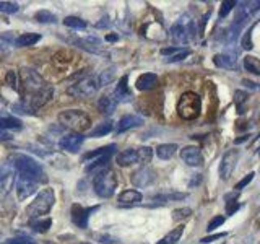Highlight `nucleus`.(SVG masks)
Masks as SVG:
<instances>
[{
	"mask_svg": "<svg viewBox=\"0 0 260 244\" xmlns=\"http://www.w3.org/2000/svg\"><path fill=\"white\" fill-rule=\"evenodd\" d=\"M10 161L13 163V166L18 169V173L23 177L32 179V181H36L38 184L47 181V177L44 174L43 168H41V165L36 160H32L31 157H28V155L15 153L10 157Z\"/></svg>",
	"mask_w": 260,
	"mask_h": 244,
	"instance_id": "nucleus-1",
	"label": "nucleus"
},
{
	"mask_svg": "<svg viewBox=\"0 0 260 244\" xmlns=\"http://www.w3.org/2000/svg\"><path fill=\"white\" fill-rule=\"evenodd\" d=\"M59 122L62 127H67L73 130L75 134L85 132V130L91 127V117H89L85 111H80V109L62 111L59 114Z\"/></svg>",
	"mask_w": 260,
	"mask_h": 244,
	"instance_id": "nucleus-2",
	"label": "nucleus"
},
{
	"mask_svg": "<svg viewBox=\"0 0 260 244\" xmlns=\"http://www.w3.org/2000/svg\"><path fill=\"white\" fill-rule=\"evenodd\" d=\"M202 112V100L197 93L187 92L181 96L177 103V114L184 120H193L200 116Z\"/></svg>",
	"mask_w": 260,
	"mask_h": 244,
	"instance_id": "nucleus-3",
	"label": "nucleus"
},
{
	"mask_svg": "<svg viewBox=\"0 0 260 244\" xmlns=\"http://www.w3.org/2000/svg\"><path fill=\"white\" fill-rule=\"evenodd\" d=\"M54 202H55L54 191L52 189H43L38 194V197L26 207V215L31 220L41 218V215H46L51 211Z\"/></svg>",
	"mask_w": 260,
	"mask_h": 244,
	"instance_id": "nucleus-4",
	"label": "nucleus"
},
{
	"mask_svg": "<svg viewBox=\"0 0 260 244\" xmlns=\"http://www.w3.org/2000/svg\"><path fill=\"white\" fill-rule=\"evenodd\" d=\"M93 187L94 192L100 195L101 199H109L112 197L114 191L117 187V174L112 169H106L103 173L96 174L93 179Z\"/></svg>",
	"mask_w": 260,
	"mask_h": 244,
	"instance_id": "nucleus-5",
	"label": "nucleus"
},
{
	"mask_svg": "<svg viewBox=\"0 0 260 244\" xmlns=\"http://www.w3.org/2000/svg\"><path fill=\"white\" fill-rule=\"evenodd\" d=\"M169 36L173 38L174 43L177 44H185L190 39H195V26L193 21L187 15L181 16L169 29Z\"/></svg>",
	"mask_w": 260,
	"mask_h": 244,
	"instance_id": "nucleus-6",
	"label": "nucleus"
},
{
	"mask_svg": "<svg viewBox=\"0 0 260 244\" xmlns=\"http://www.w3.org/2000/svg\"><path fill=\"white\" fill-rule=\"evenodd\" d=\"M100 85H98V80L91 75H86L83 73L75 83H72L69 88H67V93L75 96V98H91L96 92Z\"/></svg>",
	"mask_w": 260,
	"mask_h": 244,
	"instance_id": "nucleus-7",
	"label": "nucleus"
},
{
	"mask_svg": "<svg viewBox=\"0 0 260 244\" xmlns=\"http://www.w3.org/2000/svg\"><path fill=\"white\" fill-rule=\"evenodd\" d=\"M20 78H21V85L24 88V92H26L28 95H35V93L41 92V89H44L47 86L44 78L32 69H26V67L21 69Z\"/></svg>",
	"mask_w": 260,
	"mask_h": 244,
	"instance_id": "nucleus-8",
	"label": "nucleus"
},
{
	"mask_svg": "<svg viewBox=\"0 0 260 244\" xmlns=\"http://www.w3.org/2000/svg\"><path fill=\"white\" fill-rule=\"evenodd\" d=\"M52 96H54V88L47 85L44 89H41V92H38L35 95H29L28 101L26 100H23V101L26 103V106L31 109L32 114H36L38 109H41L43 106H46L49 101L52 100Z\"/></svg>",
	"mask_w": 260,
	"mask_h": 244,
	"instance_id": "nucleus-9",
	"label": "nucleus"
},
{
	"mask_svg": "<svg viewBox=\"0 0 260 244\" xmlns=\"http://www.w3.org/2000/svg\"><path fill=\"white\" fill-rule=\"evenodd\" d=\"M238 158H239V151L238 150H228L223 155L221 163H219V177H221L223 181H230L231 174L234 173Z\"/></svg>",
	"mask_w": 260,
	"mask_h": 244,
	"instance_id": "nucleus-10",
	"label": "nucleus"
},
{
	"mask_svg": "<svg viewBox=\"0 0 260 244\" xmlns=\"http://www.w3.org/2000/svg\"><path fill=\"white\" fill-rule=\"evenodd\" d=\"M154 181H156V171H153L148 166L138 168L137 171H134V173L130 174V182L135 187H148Z\"/></svg>",
	"mask_w": 260,
	"mask_h": 244,
	"instance_id": "nucleus-11",
	"label": "nucleus"
},
{
	"mask_svg": "<svg viewBox=\"0 0 260 244\" xmlns=\"http://www.w3.org/2000/svg\"><path fill=\"white\" fill-rule=\"evenodd\" d=\"M213 64L219 69H228V70H236L238 69V51L231 49L223 54H216L213 57Z\"/></svg>",
	"mask_w": 260,
	"mask_h": 244,
	"instance_id": "nucleus-12",
	"label": "nucleus"
},
{
	"mask_svg": "<svg viewBox=\"0 0 260 244\" xmlns=\"http://www.w3.org/2000/svg\"><path fill=\"white\" fill-rule=\"evenodd\" d=\"M83 142H85V137L83 135L72 132V134H67V135H63L60 138L59 146H60V150L70 151V153H77L80 150V146L83 145Z\"/></svg>",
	"mask_w": 260,
	"mask_h": 244,
	"instance_id": "nucleus-13",
	"label": "nucleus"
},
{
	"mask_svg": "<svg viewBox=\"0 0 260 244\" xmlns=\"http://www.w3.org/2000/svg\"><path fill=\"white\" fill-rule=\"evenodd\" d=\"M94 210H98V207H89V208H83L81 205H73L72 207V222L75 223L78 228H88V218L93 214Z\"/></svg>",
	"mask_w": 260,
	"mask_h": 244,
	"instance_id": "nucleus-14",
	"label": "nucleus"
},
{
	"mask_svg": "<svg viewBox=\"0 0 260 244\" xmlns=\"http://www.w3.org/2000/svg\"><path fill=\"white\" fill-rule=\"evenodd\" d=\"M181 160L189 166H200L203 163V157L199 146H184L181 150Z\"/></svg>",
	"mask_w": 260,
	"mask_h": 244,
	"instance_id": "nucleus-15",
	"label": "nucleus"
},
{
	"mask_svg": "<svg viewBox=\"0 0 260 244\" xmlns=\"http://www.w3.org/2000/svg\"><path fill=\"white\" fill-rule=\"evenodd\" d=\"M38 182L32 181V179L28 177H20L18 182H16V192H18V199L20 200H26L28 197H31L32 194L38 191Z\"/></svg>",
	"mask_w": 260,
	"mask_h": 244,
	"instance_id": "nucleus-16",
	"label": "nucleus"
},
{
	"mask_svg": "<svg viewBox=\"0 0 260 244\" xmlns=\"http://www.w3.org/2000/svg\"><path fill=\"white\" fill-rule=\"evenodd\" d=\"M127 81H128L127 75L120 77V80L117 81L116 89H114V100H116V103H128L132 100V93H130Z\"/></svg>",
	"mask_w": 260,
	"mask_h": 244,
	"instance_id": "nucleus-17",
	"label": "nucleus"
},
{
	"mask_svg": "<svg viewBox=\"0 0 260 244\" xmlns=\"http://www.w3.org/2000/svg\"><path fill=\"white\" fill-rule=\"evenodd\" d=\"M142 124H143V117L135 116V114H127V116H124L117 122L116 134H122V132H125V130H130V129H137Z\"/></svg>",
	"mask_w": 260,
	"mask_h": 244,
	"instance_id": "nucleus-18",
	"label": "nucleus"
},
{
	"mask_svg": "<svg viewBox=\"0 0 260 244\" xmlns=\"http://www.w3.org/2000/svg\"><path fill=\"white\" fill-rule=\"evenodd\" d=\"M158 81L159 78L156 73H143V75H140L137 80V88L140 89V92H148V89H153L158 85Z\"/></svg>",
	"mask_w": 260,
	"mask_h": 244,
	"instance_id": "nucleus-19",
	"label": "nucleus"
},
{
	"mask_svg": "<svg viewBox=\"0 0 260 244\" xmlns=\"http://www.w3.org/2000/svg\"><path fill=\"white\" fill-rule=\"evenodd\" d=\"M114 150H116V145H108V146H103V148H98L94 151H88L83 155V163H93L94 160H100L103 157H106V155H112Z\"/></svg>",
	"mask_w": 260,
	"mask_h": 244,
	"instance_id": "nucleus-20",
	"label": "nucleus"
},
{
	"mask_svg": "<svg viewBox=\"0 0 260 244\" xmlns=\"http://www.w3.org/2000/svg\"><path fill=\"white\" fill-rule=\"evenodd\" d=\"M111 157H112V155H106V157H103V158H100V160H94L93 163H89V165L86 166V173H88V174H93V176L103 173V171L108 169V165H109Z\"/></svg>",
	"mask_w": 260,
	"mask_h": 244,
	"instance_id": "nucleus-21",
	"label": "nucleus"
},
{
	"mask_svg": "<svg viewBox=\"0 0 260 244\" xmlns=\"http://www.w3.org/2000/svg\"><path fill=\"white\" fill-rule=\"evenodd\" d=\"M116 106H117V103L111 95H103L100 98V101H98V109H100V112L106 114V116L112 114L114 109H116Z\"/></svg>",
	"mask_w": 260,
	"mask_h": 244,
	"instance_id": "nucleus-22",
	"label": "nucleus"
},
{
	"mask_svg": "<svg viewBox=\"0 0 260 244\" xmlns=\"http://www.w3.org/2000/svg\"><path fill=\"white\" fill-rule=\"evenodd\" d=\"M142 199H143L142 194L138 191H134V189H127L117 197V200L122 203V205H134V203L142 202Z\"/></svg>",
	"mask_w": 260,
	"mask_h": 244,
	"instance_id": "nucleus-23",
	"label": "nucleus"
},
{
	"mask_svg": "<svg viewBox=\"0 0 260 244\" xmlns=\"http://www.w3.org/2000/svg\"><path fill=\"white\" fill-rule=\"evenodd\" d=\"M116 163L119 166H130L137 163V150L134 148H127L124 151H120L116 157Z\"/></svg>",
	"mask_w": 260,
	"mask_h": 244,
	"instance_id": "nucleus-24",
	"label": "nucleus"
},
{
	"mask_svg": "<svg viewBox=\"0 0 260 244\" xmlns=\"http://www.w3.org/2000/svg\"><path fill=\"white\" fill-rule=\"evenodd\" d=\"M39 39H41V35H36V33H26V35H21V36H18L15 39V46L16 47L35 46Z\"/></svg>",
	"mask_w": 260,
	"mask_h": 244,
	"instance_id": "nucleus-25",
	"label": "nucleus"
},
{
	"mask_svg": "<svg viewBox=\"0 0 260 244\" xmlns=\"http://www.w3.org/2000/svg\"><path fill=\"white\" fill-rule=\"evenodd\" d=\"M13 184H15V176L12 173L0 177V200H4L10 194V191L13 189Z\"/></svg>",
	"mask_w": 260,
	"mask_h": 244,
	"instance_id": "nucleus-26",
	"label": "nucleus"
},
{
	"mask_svg": "<svg viewBox=\"0 0 260 244\" xmlns=\"http://www.w3.org/2000/svg\"><path fill=\"white\" fill-rule=\"evenodd\" d=\"M176 150H177V145H174V143H162V145L156 146V155H158V158H161V160H169V158L174 157Z\"/></svg>",
	"mask_w": 260,
	"mask_h": 244,
	"instance_id": "nucleus-27",
	"label": "nucleus"
},
{
	"mask_svg": "<svg viewBox=\"0 0 260 244\" xmlns=\"http://www.w3.org/2000/svg\"><path fill=\"white\" fill-rule=\"evenodd\" d=\"M23 127L21 120L12 117V116H0V130L10 129V130H20Z\"/></svg>",
	"mask_w": 260,
	"mask_h": 244,
	"instance_id": "nucleus-28",
	"label": "nucleus"
},
{
	"mask_svg": "<svg viewBox=\"0 0 260 244\" xmlns=\"http://www.w3.org/2000/svg\"><path fill=\"white\" fill-rule=\"evenodd\" d=\"M182 233H184V225L176 226L173 231H169V233L165 236V238H161V239L158 241V244H176L179 239H181Z\"/></svg>",
	"mask_w": 260,
	"mask_h": 244,
	"instance_id": "nucleus-29",
	"label": "nucleus"
},
{
	"mask_svg": "<svg viewBox=\"0 0 260 244\" xmlns=\"http://www.w3.org/2000/svg\"><path fill=\"white\" fill-rule=\"evenodd\" d=\"M112 120H104L101 122V124H98L93 130H91V134H89V137H94V138H100V137H104V135H108L109 132H112Z\"/></svg>",
	"mask_w": 260,
	"mask_h": 244,
	"instance_id": "nucleus-30",
	"label": "nucleus"
},
{
	"mask_svg": "<svg viewBox=\"0 0 260 244\" xmlns=\"http://www.w3.org/2000/svg\"><path fill=\"white\" fill-rule=\"evenodd\" d=\"M244 67H246V70L250 72L252 75H260V62L257 57H254V55L244 57Z\"/></svg>",
	"mask_w": 260,
	"mask_h": 244,
	"instance_id": "nucleus-31",
	"label": "nucleus"
},
{
	"mask_svg": "<svg viewBox=\"0 0 260 244\" xmlns=\"http://www.w3.org/2000/svg\"><path fill=\"white\" fill-rule=\"evenodd\" d=\"M187 199V194L184 192H173V194H161L153 197L154 202H161V203H166V202H177V200H184Z\"/></svg>",
	"mask_w": 260,
	"mask_h": 244,
	"instance_id": "nucleus-32",
	"label": "nucleus"
},
{
	"mask_svg": "<svg viewBox=\"0 0 260 244\" xmlns=\"http://www.w3.org/2000/svg\"><path fill=\"white\" fill-rule=\"evenodd\" d=\"M153 158V150L150 146H140V148L137 150V163H140V165H148Z\"/></svg>",
	"mask_w": 260,
	"mask_h": 244,
	"instance_id": "nucleus-33",
	"label": "nucleus"
},
{
	"mask_svg": "<svg viewBox=\"0 0 260 244\" xmlns=\"http://www.w3.org/2000/svg\"><path fill=\"white\" fill-rule=\"evenodd\" d=\"M51 226H52V220L51 218H46V220H32V222H31V228L36 233H46Z\"/></svg>",
	"mask_w": 260,
	"mask_h": 244,
	"instance_id": "nucleus-34",
	"label": "nucleus"
},
{
	"mask_svg": "<svg viewBox=\"0 0 260 244\" xmlns=\"http://www.w3.org/2000/svg\"><path fill=\"white\" fill-rule=\"evenodd\" d=\"M63 24L69 28H75V29H85L88 26L86 21L78 18V16H67V18L63 20Z\"/></svg>",
	"mask_w": 260,
	"mask_h": 244,
	"instance_id": "nucleus-35",
	"label": "nucleus"
},
{
	"mask_svg": "<svg viewBox=\"0 0 260 244\" xmlns=\"http://www.w3.org/2000/svg\"><path fill=\"white\" fill-rule=\"evenodd\" d=\"M35 18L39 23H57V15H54L52 12L47 10H39L35 13Z\"/></svg>",
	"mask_w": 260,
	"mask_h": 244,
	"instance_id": "nucleus-36",
	"label": "nucleus"
},
{
	"mask_svg": "<svg viewBox=\"0 0 260 244\" xmlns=\"http://www.w3.org/2000/svg\"><path fill=\"white\" fill-rule=\"evenodd\" d=\"M258 24V21H255L252 26L247 29V33H244V36H242V41H241V46L244 47V49H247V51H250L252 47H254V41H252V31L255 29V26Z\"/></svg>",
	"mask_w": 260,
	"mask_h": 244,
	"instance_id": "nucleus-37",
	"label": "nucleus"
},
{
	"mask_svg": "<svg viewBox=\"0 0 260 244\" xmlns=\"http://www.w3.org/2000/svg\"><path fill=\"white\" fill-rule=\"evenodd\" d=\"M247 93L246 92H241V89H238V92H234V103L238 104V112L242 114L244 112V103H247Z\"/></svg>",
	"mask_w": 260,
	"mask_h": 244,
	"instance_id": "nucleus-38",
	"label": "nucleus"
},
{
	"mask_svg": "<svg viewBox=\"0 0 260 244\" xmlns=\"http://www.w3.org/2000/svg\"><path fill=\"white\" fill-rule=\"evenodd\" d=\"M192 215V208L189 207H182V208H176L173 211V220L174 222H181V220H185Z\"/></svg>",
	"mask_w": 260,
	"mask_h": 244,
	"instance_id": "nucleus-39",
	"label": "nucleus"
},
{
	"mask_svg": "<svg viewBox=\"0 0 260 244\" xmlns=\"http://www.w3.org/2000/svg\"><path fill=\"white\" fill-rule=\"evenodd\" d=\"M236 5H238V4H236L234 0H224V2H221V8H219V18H226Z\"/></svg>",
	"mask_w": 260,
	"mask_h": 244,
	"instance_id": "nucleus-40",
	"label": "nucleus"
},
{
	"mask_svg": "<svg viewBox=\"0 0 260 244\" xmlns=\"http://www.w3.org/2000/svg\"><path fill=\"white\" fill-rule=\"evenodd\" d=\"M112 80H114V67H111L109 70H104L101 73L100 80H98V85H100V86H106V85H109Z\"/></svg>",
	"mask_w": 260,
	"mask_h": 244,
	"instance_id": "nucleus-41",
	"label": "nucleus"
},
{
	"mask_svg": "<svg viewBox=\"0 0 260 244\" xmlns=\"http://www.w3.org/2000/svg\"><path fill=\"white\" fill-rule=\"evenodd\" d=\"M20 10V5L15 2H0V12L2 13H16Z\"/></svg>",
	"mask_w": 260,
	"mask_h": 244,
	"instance_id": "nucleus-42",
	"label": "nucleus"
},
{
	"mask_svg": "<svg viewBox=\"0 0 260 244\" xmlns=\"http://www.w3.org/2000/svg\"><path fill=\"white\" fill-rule=\"evenodd\" d=\"M223 223H224V217H221V215L213 217L207 225V231H213V230H216V228L221 226Z\"/></svg>",
	"mask_w": 260,
	"mask_h": 244,
	"instance_id": "nucleus-43",
	"label": "nucleus"
},
{
	"mask_svg": "<svg viewBox=\"0 0 260 244\" xmlns=\"http://www.w3.org/2000/svg\"><path fill=\"white\" fill-rule=\"evenodd\" d=\"M190 55V51L189 49H181L179 52H176L174 55H171L169 59H166L168 62H179V60H182L185 59V57H189Z\"/></svg>",
	"mask_w": 260,
	"mask_h": 244,
	"instance_id": "nucleus-44",
	"label": "nucleus"
},
{
	"mask_svg": "<svg viewBox=\"0 0 260 244\" xmlns=\"http://www.w3.org/2000/svg\"><path fill=\"white\" fill-rule=\"evenodd\" d=\"M254 176H255V173L254 171H252V173H249L246 177H242L241 181L236 184V191H241V189H244V187H246L247 184H250L252 182V179H254Z\"/></svg>",
	"mask_w": 260,
	"mask_h": 244,
	"instance_id": "nucleus-45",
	"label": "nucleus"
},
{
	"mask_svg": "<svg viewBox=\"0 0 260 244\" xmlns=\"http://www.w3.org/2000/svg\"><path fill=\"white\" fill-rule=\"evenodd\" d=\"M7 85L10 86V88H13V89H16L18 86H16V73L13 72V70H8L7 72Z\"/></svg>",
	"mask_w": 260,
	"mask_h": 244,
	"instance_id": "nucleus-46",
	"label": "nucleus"
},
{
	"mask_svg": "<svg viewBox=\"0 0 260 244\" xmlns=\"http://www.w3.org/2000/svg\"><path fill=\"white\" fill-rule=\"evenodd\" d=\"M238 210H239V203L236 202V200L226 202V215H234Z\"/></svg>",
	"mask_w": 260,
	"mask_h": 244,
	"instance_id": "nucleus-47",
	"label": "nucleus"
},
{
	"mask_svg": "<svg viewBox=\"0 0 260 244\" xmlns=\"http://www.w3.org/2000/svg\"><path fill=\"white\" fill-rule=\"evenodd\" d=\"M226 236V233H216V234H210V236H205V238H202L200 239V242H203V244H208V242H213V241H216V239H221V238H224Z\"/></svg>",
	"mask_w": 260,
	"mask_h": 244,
	"instance_id": "nucleus-48",
	"label": "nucleus"
},
{
	"mask_svg": "<svg viewBox=\"0 0 260 244\" xmlns=\"http://www.w3.org/2000/svg\"><path fill=\"white\" fill-rule=\"evenodd\" d=\"M8 242L10 244H35V241H32L31 238H13V239H8Z\"/></svg>",
	"mask_w": 260,
	"mask_h": 244,
	"instance_id": "nucleus-49",
	"label": "nucleus"
},
{
	"mask_svg": "<svg viewBox=\"0 0 260 244\" xmlns=\"http://www.w3.org/2000/svg\"><path fill=\"white\" fill-rule=\"evenodd\" d=\"M179 51H181V49H179V47H162L161 49V54L162 55H174L176 52H179Z\"/></svg>",
	"mask_w": 260,
	"mask_h": 244,
	"instance_id": "nucleus-50",
	"label": "nucleus"
},
{
	"mask_svg": "<svg viewBox=\"0 0 260 244\" xmlns=\"http://www.w3.org/2000/svg\"><path fill=\"white\" fill-rule=\"evenodd\" d=\"M8 140H12V135L5 132V130H0V142H8Z\"/></svg>",
	"mask_w": 260,
	"mask_h": 244,
	"instance_id": "nucleus-51",
	"label": "nucleus"
},
{
	"mask_svg": "<svg viewBox=\"0 0 260 244\" xmlns=\"http://www.w3.org/2000/svg\"><path fill=\"white\" fill-rule=\"evenodd\" d=\"M7 174H10V169H8L7 165H0V177H4Z\"/></svg>",
	"mask_w": 260,
	"mask_h": 244,
	"instance_id": "nucleus-52",
	"label": "nucleus"
},
{
	"mask_svg": "<svg viewBox=\"0 0 260 244\" xmlns=\"http://www.w3.org/2000/svg\"><path fill=\"white\" fill-rule=\"evenodd\" d=\"M103 20H104V21H98V23H96V26H98V28H104V26H109V21H108L109 18H108V16H106V18H103Z\"/></svg>",
	"mask_w": 260,
	"mask_h": 244,
	"instance_id": "nucleus-53",
	"label": "nucleus"
},
{
	"mask_svg": "<svg viewBox=\"0 0 260 244\" xmlns=\"http://www.w3.org/2000/svg\"><path fill=\"white\" fill-rule=\"evenodd\" d=\"M249 134L247 135H242V137H239V138H236V140H234V143H242V142H246V140H249Z\"/></svg>",
	"mask_w": 260,
	"mask_h": 244,
	"instance_id": "nucleus-54",
	"label": "nucleus"
},
{
	"mask_svg": "<svg viewBox=\"0 0 260 244\" xmlns=\"http://www.w3.org/2000/svg\"><path fill=\"white\" fill-rule=\"evenodd\" d=\"M117 39H119L117 35H108V36H106V41H109V43H114V41H117Z\"/></svg>",
	"mask_w": 260,
	"mask_h": 244,
	"instance_id": "nucleus-55",
	"label": "nucleus"
},
{
	"mask_svg": "<svg viewBox=\"0 0 260 244\" xmlns=\"http://www.w3.org/2000/svg\"><path fill=\"white\" fill-rule=\"evenodd\" d=\"M244 85H249L252 89H255V88H257V85H255V83H252V81H247V80H244Z\"/></svg>",
	"mask_w": 260,
	"mask_h": 244,
	"instance_id": "nucleus-56",
	"label": "nucleus"
},
{
	"mask_svg": "<svg viewBox=\"0 0 260 244\" xmlns=\"http://www.w3.org/2000/svg\"><path fill=\"white\" fill-rule=\"evenodd\" d=\"M2 244H10V242H8V241H5V242H2Z\"/></svg>",
	"mask_w": 260,
	"mask_h": 244,
	"instance_id": "nucleus-57",
	"label": "nucleus"
},
{
	"mask_svg": "<svg viewBox=\"0 0 260 244\" xmlns=\"http://www.w3.org/2000/svg\"><path fill=\"white\" fill-rule=\"evenodd\" d=\"M80 244H89V242H80Z\"/></svg>",
	"mask_w": 260,
	"mask_h": 244,
	"instance_id": "nucleus-58",
	"label": "nucleus"
}]
</instances>
